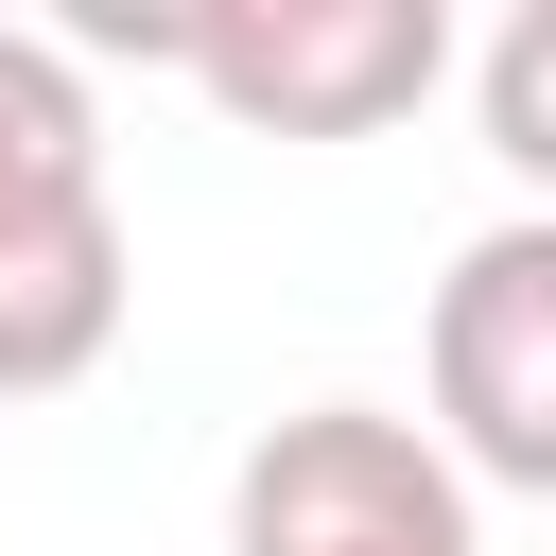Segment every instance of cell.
Listing matches in <instances>:
<instances>
[{"mask_svg":"<svg viewBox=\"0 0 556 556\" xmlns=\"http://www.w3.org/2000/svg\"><path fill=\"white\" fill-rule=\"evenodd\" d=\"M226 556H486V521H469V469L434 452V417L295 400L226 469Z\"/></svg>","mask_w":556,"mask_h":556,"instance_id":"6da1fadb","label":"cell"},{"mask_svg":"<svg viewBox=\"0 0 556 556\" xmlns=\"http://www.w3.org/2000/svg\"><path fill=\"white\" fill-rule=\"evenodd\" d=\"M452 17L434 0H191L174 17V87H208L243 139H382L400 104H434Z\"/></svg>","mask_w":556,"mask_h":556,"instance_id":"7a4b0ae2","label":"cell"},{"mask_svg":"<svg viewBox=\"0 0 556 556\" xmlns=\"http://www.w3.org/2000/svg\"><path fill=\"white\" fill-rule=\"evenodd\" d=\"M417 382H434V452L469 486L556 504V208H504V226L452 243Z\"/></svg>","mask_w":556,"mask_h":556,"instance_id":"3957f363","label":"cell"},{"mask_svg":"<svg viewBox=\"0 0 556 556\" xmlns=\"http://www.w3.org/2000/svg\"><path fill=\"white\" fill-rule=\"evenodd\" d=\"M139 313V243L122 208H70V226H0V400H52L122 348Z\"/></svg>","mask_w":556,"mask_h":556,"instance_id":"277c9868","label":"cell"},{"mask_svg":"<svg viewBox=\"0 0 556 556\" xmlns=\"http://www.w3.org/2000/svg\"><path fill=\"white\" fill-rule=\"evenodd\" d=\"M70 208H122L104 191V104H87V52L0 17V226H70Z\"/></svg>","mask_w":556,"mask_h":556,"instance_id":"5b68a950","label":"cell"},{"mask_svg":"<svg viewBox=\"0 0 556 556\" xmlns=\"http://www.w3.org/2000/svg\"><path fill=\"white\" fill-rule=\"evenodd\" d=\"M469 122H486V156L556 208V0H521V17L469 52Z\"/></svg>","mask_w":556,"mask_h":556,"instance_id":"8992f818","label":"cell"}]
</instances>
